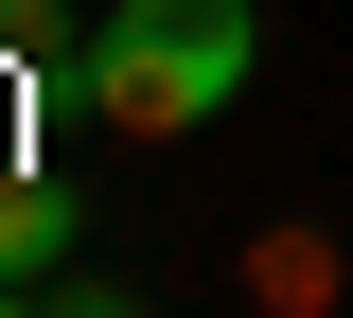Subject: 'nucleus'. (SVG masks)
<instances>
[{
    "mask_svg": "<svg viewBox=\"0 0 353 318\" xmlns=\"http://www.w3.org/2000/svg\"><path fill=\"white\" fill-rule=\"evenodd\" d=\"M248 53H265L248 0H106L88 53H71V106L124 124V141H176V124H212V106L248 89Z\"/></svg>",
    "mask_w": 353,
    "mask_h": 318,
    "instance_id": "1",
    "label": "nucleus"
},
{
    "mask_svg": "<svg viewBox=\"0 0 353 318\" xmlns=\"http://www.w3.org/2000/svg\"><path fill=\"white\" fill-rule=\"evenodd\" d=\"M36 248H71V212H53V195H0V283L36 266Z\"/></svg>",
    "mask_w": 353,
    "mask_h": 318,
    "instance_id": "2",
    "label": "nucleus"
},
{
    "mask_svg": "<svg viewBox=\"0 0 353 318\" xmlns=\"http://www.w3.org/2000/svg\"><path fill=\"white\" fill-rule=\"evenodd\" d=\"M36 36H53V0H0V53H36Z\"/></svg>",
    "mask_w": 353,
    "mask_h": 318,
    "instance_id": "3",
    "label": "nucleus"
},
{
    "mask_svg": "<svg viewBox=\"0 0 353 318\" xmlns=\"http://www.w3.org/2000/svg\"><path fill=\"white\" fill-rule=\"evenodd\" d=\"M53 318H141V301H53Z\"/></svg>",
    "mask_w": 353,
    "mask_h": 318,
    "instance_id": "4",
    "label": "nucleus"
},
{
    "mask_svg": "<svg viewBox=\"0 0 353 318\" xmlns=\"http://www.w3.org/2000/svg\"><path fill=\"white\" fill-rule=\"evenodd\" d=\"M0 318H18V283H0Z\"/></svg>",
    "mask_w": 353,
    "mask_h": 318,
    "instance_id": "5",
    "label": "nucleus"
}]
</instances>
